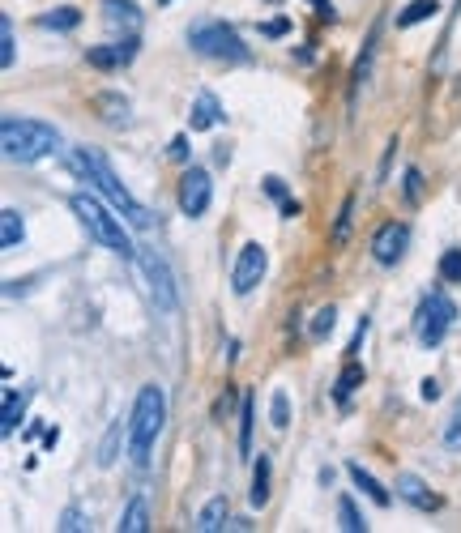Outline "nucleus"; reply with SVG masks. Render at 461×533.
<instances>
[{"instance_id":"nucleus-1","label":"nucleus","mask_w":461,"mask_h":533,"mask_svg":"<svg viewBox=\"0 0 461 533\" xmlns=\"http://www.w3.org/2000/svg\"><path fill=\"white\" fill-rule=\"evenodd\" d=\"M69 167L82 175L86 184L99 188L103 197L116 205V214H124V222H129V226H137V231H150V226H154V209H146L129 188L116 180V171H111V163L99 150H69Z\"/></svg>"},{"instance_id":"nucleus-2","label":"nucleus","mask_w":461,"mask_h":533,"mask_svg":"<svg viewBox=\"0 0 461 533\" xmlns=\"http://www.w3.org/2000/svg\"><path fill=\"white\" fill-rule=\"evenodd\" d=\"M0 141H5V154L13 163H39V158L56 154L60 150V133L43 120H30V116H5L0 124Z\"/></svg>"},{"instance_id":"nucleus-3","label":"nucleus","mask_w":461,"mask_h":533,"mask_svg":"<svg viewBox=\"0 0 461 533\" xmlns=\"http://www.w3.org/2000/svg\"><path fill=\"white\" fill-rule=\"evenodd\" d=\"M163 423H167V393L158 384H146L137 393V406H133V418H129V457L133 465H146L150 461V448L154 440L163 435Z\"/></svg>"},{"instance_id":"nucleus-4","label":"nucleus","mask_w":461,"mask_h":533,"mask_svg":"<svg viewBox=\"0 0 461 533\" xmlns=\"http://www.w3.org/2000/svg\"><path fill=\"white\" fill-rule=\"evenodd\" d=\"M73 214L82 218V226L90 231V239H99L103 248H111L116 256H137L141 248H133L129 231H124V218H111V209H103L94 197H86V192H77V197L69 201Z\"/></svg>"},{"instance_id":"nucleus-5","label":"nucleus","mask_w":461,"mask_h":533,"mask_svg":"<svg viewBox=\"0 0 461 533\" xmlns=\"http://www.w3.org/2000/svg\"><path fill=\"white\" fill-rule=\"evenodd\" d=\"M188 47H193L197 56L222 60V64H248V60H252V52L244 47V39L235 35L227 22H214V18L188 26Z\"/></svg>"},{"instance_id":"nucleus-6","label":"nucleus","mask_w":461,"mask_h":533,"mask_svg":"<svg viewBox=\"0 0 461 533\" xmlns=\"http://www.w3.org/2000/svg\"><path fill=\"white\" fill-rule=\"evenodd\" d=\"M453 320H457L453 299L444 295V290H427L423 303H419V312H415V337H419V346L436 350V346L444 342V337H449Z\"/></svg>"},{"instance_id":"nucleus-7","label":"nucleus","mask_w":461,"mask_h":533,"mask_svg":"<svg viewBox=\"0 0 461 533\" xmlns=\"http://www.w3.org/2000/svg\"><path fill=\"white\" fill-rule=\"evenodd\" d=\"M137 261H141V269H146V278H150V299L158 303V312H176L180 295H176V278H171V265L163 261V252L141 248Z\"/></svg>"},{"instance_id":"nucleus-8","label":"nucleus","mask_w":461,"mask_h":533,"mask_svg":"<svg viewBox=\"0 0 461 533\" xmlns=\"http://www.w3.org/2000/svg\"><path fill=\"white\" fill-rule=\"evenodd\" d=\"M265 269H269V252L257 244V239H248V244L240 248V256H235V265H231V290L235 295H252V290L261 286Z\"/></svg>"},{"instance_id":"nucleus-9","label":"nucleus","mask_w":461,"mask_h":533,"mask_svg":"<svg viewBox=\"0 0 461 533\" xmlns=\"http://www.w3.org/2000/svg\"><path fill=\"white\" fill-rule=\"evenodd\" d=\"M141 52V39L137 35H124L116 43H99V47H86V64L90 69H103V73H120L129 69Z\"/></svg>"},{"instance_id":"nucleus-10","label":"nucleus","mask_w":461,"mask_h":533,"mask_svg":"<svg viewBox=\"0 0 461 533\" xmlns=\"http://www.w3.org/2000/svg\"><path fill=\"white\" fill-rule=\"evenodd\" d=\"M210 197H214L210 171H205V167H188L184 180H180V209H184V218H201L205 209H210Z\"/></svg>"},{"instance_id":"nucleus-11","label":"nucleus","mask_w":461,"mask_h":533,"mask_svg":"<svg viewBox=\"0 0 461 533\" xmlns=\"http://www.w3.org/2000/svg\"><path fill=\"white\" fill-rule=\"evenodd\" d=\"M410 248V226L406 222H385L380 231L372 235V256L380 265H397Z\"/></svg>"},{"instance_id":"nucleus-12","label":"nucleus","mask_w":461,"mask_h":533,"mask_svg":"<svg viewBox=\"0 0 461 533\" xmlns=\"http://www.w3.org/2000/svg\"><path fill=\"white\" fill-rule=\"evenodd\" d=\"M393 491H397V499H406V504L419 508V512H440V504H444V499L432 487H427L419 474H397V487Z\"/></svg>"},{"instance_id":"nucleus-13","label":"nucleus","mask_w":461,"mask_h":533,"mask_svg":"<svg viewBox=\"0 0 461 533\" xmlns=\"http://www.w3.org/2000/svg\"><path fill=\"white\" fill-rule=\"evenodd\" d=\"M103 22L111 30H124V35H137L141 30V9L133 0H103Z\"/></svg>"},{"instance_id":"nucleus-14","label":"nucleus","mask_w":461,"mask_h":533,"mask_svg":"<svg viewBox=\"0 0 461 533\" xmlns=\"http://www.w3.org/2000/svg\"><path fill=\"white\" fill-rule=\"evenodd\" d=\"M222 120V103L214 99L210 90H201L193 99V111H188V124H193V133H210V128Z\"/></svg>"},{"instance_id":"nucleus-15","label":"nucleus","mask_w":461,"mask_h":533,"mask_svg":"<svg viewBox=\"0 0 461 533\" xmlns=\"http://www.w3.org/2000/svg\"><path fill=\"white\" fill-rule=\"evenodd\" d=\"M227 525H231L227 495H214L210 504H205V508L197 512V525H193V529H201V533H218V529H227Z\"/></svg>"},{"instance_id":"nucleus-16","label":"nucleus","mask_w":461,"mask_h":533,"mask_svg":"<svg viewBox=\"0 0 461 533\" xmlns=\"http://www.w3.org/2000/svg\"><path fill=\"white\" fill-rule=\"evenodd\" d=\"M26 406H30V389H5V414H0V431L13 435L18 423L26 418Z\"/></svg>"},{"instance_id":"nucleus-17","label":"nucleus","mask_w":461,"mask_h":533,"mask_svg":"<svg viewBox=\"0 0 461 533\" xmlns=\"http://www.w3.org/2000/svg\"><path fill=\"white\" fill-rule=\"evenodd\" d=\"M346 474H351V482H355V487H359L363 495H368V499H372V504H376V508H389V504H393V495H389L385 487H380V482H376V478H372L368 470H363V465H359V461H351V465H346Z\"/></svg>"},{"instance_id":"nucleus-18","label":"nucleus","mask_w":461,"mask_h":533,"mask_svg":"<svg viewBox=\"0 0 461 533\" xmlns=\"http://www.w3.org/2000/svg\"><path fill=\"white\" fill-rule=\"evenodd\" d=\"M146 529H150V504L146 495H133L120 512V533H146Z\"/></svg>"},{"instance_id":"nucleus-19","label":"nucleus","mask_w":461,"mask_h":533,"mask_svg":"<svg viewBox=\"0 0 461 533\" xmlns=\"http://www.w3.org/2000/svg\"><path fill=\"white\" fill-rule=\"evenodd\" d=\"M363 380H368V371H363V363H346L342 367V376H338V384H333V397H338V406H346L351 401V393L355 389H363Z\"/></svg>"},{"instance_id":"nucleus-20","label":"nucleus","mask_w":461,"mask_h":533,"mask_svg":"<svg viewBox=\"0 0 461 533\" xmlns=\"http://www.w3.org/2000/svg\"><path fill=\"white\" fill-rule=\"evenodd\" d=\"M269 470H274V461H269V452H261V461L252 465V508H265L269 504Z\"/></svg>"},{"instance_id":"nucleus-21","label":"nucleus","mask_w":461,"mask_h":533,"mask_svg":"<svg viewBox=\"0 0 461 533\" xmlns=\"http://www.w3.org/2000/svg\"><path fill=\"white\" fill-rule=\"evenodd\" d=\"M440 13V0H410V5L397 13V30H410V26H419L427 18H436Z\"/></svg>"},{"instance_id":"nucleus-22","label":"nucleus","mask_w":461,"mask_h":533,"mask_svg":"<svg viewBox=\"0 0 461 533\" xmlns=\"http://www.w3.org/2000/svg\"><path fill=\"white\" fill-rule=\"evenodd\" d=\"M39 26H43V30H77V26H82V9L60 5V9H52V13H39Z\"/></svg>"},{"instance_id":"nucleus-23","label":"nucleus","mask_w":461,"mask_h":533,"mask_svg":"<svg viewBox=\"0 0 461 533\" xmlns=\"http://www.w3.org/2000/svg\"><path fill=\"white\" fill-rule=\"evenodd\" d=\"M22 239H26L22 214H18V209H5V214H0V248H18Z\"/></svg>"},{"instance_id":"nucleus-24","label":"nucleus","mask_w":461,"mask_h":533,"mask_svg":"<svg viewBox=\"0 0 461 533\" xmlns=\"http://www.w3.org/2000/svg\"><path fill=\"white\" fill-rule=\"evenodd\" d=\"M372 52H376V30H372V35H368V43H363V56L355 60V73H351V107H355V99H359V86H363V77H368Z\"/></svg>"},{"instance_id":"nucleus-25","label":"nucleus","mask_w":461,"mask_h":533,"mask_svg":"<svg viewBox=\"0 0 461 533\" xmlns=\"http://www.w3.org/2000/svg\"><path fill=\"white\" fill-rule=\"evenodd\" d=\"M13 60H18V35H13V18L5 13V18H0V64L13 69Z\"/></svg>"},{"instance_id":"nucleus-26","label":"nucleus","mask_w":461,"mask_h":533,"mask_svg":"<svg viewBox=\"0 0 461 533\" xmlns=\"http://www.w3.org/2000/svg\"><path fill=\"white\" fill-rule=\"evenodd\" d=\"M99 111H107V124H129V99H120V94H103V99H99Z\"/></svg>"},{"instance_id":"nucleus-27","label":"nucleus","mask_w":461,"mask_h":533,"mask_svg":"<svg viewBox=\"0 0 461 533\" xmlns=\"http://www.w3.org/2000/svg\"><path fill=\"white\" fill-rule=\"evenodd\" d=\"M338 521H342L346 533H363V529H368V521L359 516V508H355V499H351V495H342V499H338Z\"/></svg>"},{"instance_id":"nucleus-28","label":"nucleus","mask_w":461,"mask_h":533,"mask_svg":"<svg viewBox=\"0 0 461 533\" xmlns=\"http://www.w3.org/2000/svg\"><path fill=\"white\" fill-rule=\"evenodd\" d=\"M333 325H338V308H333V303H329V308H321V312H316V316H312V325H308L312 342H325V337L333 333Z\"/></svg>"},{"instance_id":"nucleus-29","label":"nucleus","mask_w":461,"mask_h":533,"mask_svg":"<svg viewBox=\"0 0 461 533\" xmlns=\"http://www.w3.org/2000/svg\"><path fill=\"white\" fill-rule=\"evenodd\" d=\"M269 418H274L278 431L291 427V397H286V389H274V397H269Z\"/></svg>"},{"instance_id":"nucleus-30","label":"nucleus","mask_w":461,"mask_h":533,"mask_svg":"<svg viewBox=\"0 0 461 533\" xmlns=\"http://www.w3.org/2000/svg\"><path fill=\"white\" fill-rule=\"evenodd\" d=\"M240 452L244 457H252V423H257V401H252V393L244 397V414H240Z\"/></svg>"},{"instance_id":"nucleus-31","label":"nucleus","mask_w":461,"mask_h":533,"mask_svg":"<svg viewBox=\"0 0 461 533\" xmlns=\"http://www.w3.org/2000/svg\"><path fill=\"white\" fill-rule=\"evenodd\" d=\"M440 278H444V282H457V286H461V248H449V252H440Z\"/></svg>"},{"instance_id":"nucleus-32","label":"nucleus","mask_w":461,"mask_h":533,"mask_svg":"<svg viewBox=\"0 0 461 533\" xmlns=\"http://www.w3.org/2000/svg\"><path fill=\"white\" fill-rule=\"evenodd\" d=\"M351 214H355V197L342 201V214H338V226H333V244H342L346 235H351Z\"/></svg>"},{"instance_id":"nucleus-33","label":"nucleus","mask_w":461,"mask_h":533,"mask_svg":"<svg viewBox=\"0 0 461 533\" xmlns=\"http://www.w3.org/2000/svg\"><path fill=\"white\" fill-rule=\"evenodd\" d=\"M444 448H461V397L449 414V427H444Z\"/></svg>"},{"instance_id":"nucleus-34","label":"nucleus","mask_w":461,"mask_h":533,"mask_svg":"<svg viewBox=\"0 0 461 533\" xmlns=\"http://www.w3.org/2000/svg\"><path fill=\"white\" fill-rule=\"evenodd\" d=\"M120 423L116 427H111V435H107V444H103V452H99V465H103V470H107V465H116V448H120Z\"/></svg>"},{"instance_id":"nucleus-35","label":"nucleus","mask_w":461,"mask_h":533,"mask_svg":"<svg viewBox=\"0 0 461 533\" xmlns=\"http://www.w3.org/2000/svg\"><path fill=\"white\" fill-rule=\"evenodd\" d=\"M60 529H65V533H77V529H90V521H86V512H82V508H69L65 516H60Z\"/></svg>"},{"instance_id":"nucleus-36","label":"nucleus","mask_w":461,"mask_h":533,"mask_svg":"<svg viewBox=\"0 0 461 533\" xmlns=\"http://www.w3.org/2000/svg\"><path fill=\"white\" fill-rule=\"evenodd\" d=\"M406 201H410V205H419V201H423V175H419L415 167L406 171Z\"/></svg>"},{"instance_id":"nucleus-37","label":"nucleus","mask_w":461,"mask_h":533,"mask_svg":"<svg viewBox=\"0 0 461 533\" xmlns=\"http://www.w3.org/2000/svg\"><path fill=\"white\" fill-rule=\"evenodd\" d=\"M286 30H291V18H274V22L261 26V35H265V39H282Z\"/></svg>"},{"instance_id":"nucleus-38","label":"nucleus","mask_w":461,"mask_h":533,"mask_svg":"<svg viewBox=\"0 0 461 533\" xmlns=\"http://www.w3.org/2000/svg\"><path fill=\"white\" fill-rule=\"evenodd\" d=\"M261 188H265L274 201H286V184L278 180V175H265V180H261Z\"/></svg>"},{"instance_id":"nucleus-39","label":"nucleus","mask_w":461,"mask_h":533,"mask_svg":"<svg viewBox=\"0 0 461 533\" xmlns=\"http://www.w3.org/2000/svg\"><path fill=\"white\" fill-rule=\"evenodd\" d=\"M316 5V18L321 22H338V9H333V0H312Z\"/></svg>"},{"instance_id":"nucleus-40","label":"nucleus","mask_w":461,"mask_h":533,"mask_svg":"<svg viewBox=\"0 0 461 533\" xmlns=\"http://www.w3.org/2000/svg\"><path fill=\"white\" fill-rule=\"evenodd\" d=\"M167 154L176 158V163H188V137H176V141H171V145H167Z\"/></svg>"},{"instance_id":"nucleus-41","label":"nucleus","mask_w":461,"mask_h":533,"mask_svg":"<svg viewBox=\"0 0 461 533\" xmlns=\"http://www.w3.org/2000/svg\"><path fill=\"white\" fill-rule=\"evenodd\" d=\"M419 397H423V401H440V380L427 376V380L419 384Z\"/></svg>"},{"instance_id":"nucleus-42","label":"nucleus","mask_w":461,"mask_h":533,"mask_svg":"<svg viewBox=\"0 0 461 533\" xmlns=\"http://www.w3.org/2000/svg\"><path fill=\"white\" fill-rule=\"evenodd\" d=\"M299 214H304V205H299V201H291V197H286V201H282V218H299Z\"/></svg>"},{"instance_id":"nucleus-43","label":"nucleus","mask_w":461,"mask_h":533,"mask_svg":"<svg viewBox=\"0 0 461 533\" xmlns=\"http://www.w3.org/2000/svg\"><path fill=\"white\" fill-rule=\"evenodd\" d=\"M214 163H218V167L231 163V150H227V145H214Z\"/></svg>"},{"instance_id":"nucleus-44","label":"nucleus","mask_w":461,"mask_h":533,"mask_svg":"<svg viewBox=\"0 0 461 533\" xmlns=\"http://www.w3.org/2000/svg\"><path fill=\"white\" fill-rule=\"evenodd\" d=\"M269 5H282V0H269Z\"/></svg>"},{"instance_id":"nucleus-45","label":"nucleus","mask_w":461,"mask_h":533,"mask_svg":"<svg viewBox=\"0 0 461 533\" xmlns=\"http://www.w3.org/2000/svg\"><path fill=\"white\" fill-rule=\"evenodd\" d=\"M158 5H167V0H158Z\"/></svg>"}]
</instances>
